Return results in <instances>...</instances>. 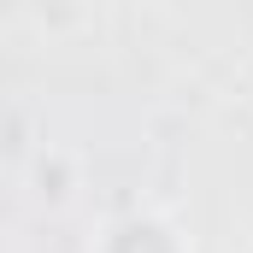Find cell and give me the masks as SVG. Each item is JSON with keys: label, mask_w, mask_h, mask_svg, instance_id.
<instances>
[{"label": "cell", "mask_w": 253, "mask_h": 253, "mask_svg": "<svg viewBox=\"0 0 253 253\" xmlns=\"http://www.w3.org/2000/svg\"><path fill=\"white\" fill-rule=\"evenodd\" d=\"M118 253H171L159 230H124L118 236Z\"/></svg>", "instance_id": "1"}]
</instances>
